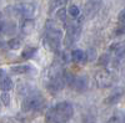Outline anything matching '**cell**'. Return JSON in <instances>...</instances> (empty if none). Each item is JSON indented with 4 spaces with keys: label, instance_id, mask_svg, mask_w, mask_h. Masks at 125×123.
I'll return each instance as SVG.
<instances>
[{
    "label": "cell",
    "instance_id": "obj_1",
    "mask_svg": "<svg viewBox=\"0 0 125 123\" xmlns=\"http://www.w3.org/2000/svg\"><path fill=\"white\" fill-rule=\"evenodd\" d=\"M64 39L61 25L58 20H48L45 24V36H44V45L53 52H59L61 41Z\"/></svg>",
    "mask_w": 125,
    "mask_h": 123
},
{
    "label": "cell",
    "instance_id": "obj_2",
    "mask_svg": "<svg viewBox=\"0 0 125 123\" xmlns=\"http://www.w3.org/2000/svg\"><path fill=\"white\" fill-rule=\"evenodd\" d=\"M74 116V107L70 102L62 101L50 107L45 115L46 123H66Z\"/></svg>",
    "mask_w": 125,
    "mask_h": 123
},
{
    "label": "cell",
    "instance_id": "obj_3",
    "mask_svg": "<svg viewBox=\"0 0 125 123\" xmlns=\"http://www.w3.org/2000/svg\"><path fill=\"white\" fill-rule=\"evenodd\" d=\"M46 90L51 95H56L65 87V81H64V71L61 67L58 66H51L49 70V74L46 77Z\"/></svg>",
    "mask_w": 125,
    "mask_h": 123
},
{
    "label": "cell",
    "instance_id": "obj_4",
    "mask_svg": "<svg viewBox=\"0 0 125 123\" xmlns=\"http://www.w3.org/2000/svg\"><path fill=\"white\" fill-rule=\"evenodd\" d=\"M45 106V98L39 92H30L25 96L21 103V109L24 112H35L43 109Z\"/></svg>",
    "mask_w": 125,
    "mask_h": 123
},
{
    "label": "cell",
    "instance_id": "obj_5",
    "mask_svg": "<svg viewBox=\"0 0 125 123\" xmlns=\"http://www.w3.org/2000/svg\"><path fill=\"white\" fill-rule=\"evenodd\" d=\"M81 33V25L78 21V19H74V23H69L68 24V30H66V35L64 37V45L66 47L74 45Z\"/></svg>",
    "mask_w": 125,
    "mask_h": 123
},
{
    "label": "cell",
    "instance_id": "obj_6",
    "mask_svg": "<svg viewBox=\"0 0 125 123\" xmlns=\"http://www.w3.org/2000/svg\"><path fill=\"white\" fill-rule=\"evenodd\" d=\"M94 80H95V83L99 88H109L114 85V75L106 68H101L99 71H96L95 75H94Z\"/></svg>",
    "mask_w": 125,
    "mask_h": 123
},
{
    "label": "cell",
    "instance_id": "obj_7",
    "mask_svg": "<svg viewBox=\"0 0 125 123\" xmlns=\"http://www.w3.org/2000/svg\"><path fill=\"white\" fill-rule=\"evenodd\" d=\"M15 11L25 19H33V16L35 15V11H36V8L33 3H20L15 6Z\"/></svg>",
    "mask_w": 125,
    "mask_h": 123
},
{
    "label": "cell",
    "instance_id": "obj_8",
    "mask_svg": "<svg viewBox=\"0 0 125 123\" xmlns=\"http://www.w3.org/2000/svg\"><path fill=\"white\" fill-rule=\"evenodd\" d=\"M88 86H89V81L85 76H75L70 85L73 90H75L76 92H80V93L85 92L88 90Z\"/></svg>",
    "mask_w": 125,
    "mask_h": 123
},
{
    "label": "cell",
    "instance_id": "obj_9",
    "mask_svg": "<svg viewBox=\"0 0 125 123\" xmlns=\"http://www.w3.org/2000/svg\"><path fill=\"white\" fill-rule=\"evenodd\" d=\"M101 6V0H88L85 3V16L91 19L96 15Z\"/></svg>",
    "mask_w": 125,
    "mask_h": 123
},
{
    "label": "cell",
    "instance_id": "obj_10",
    "mask_svg": "<svg viewBox=\"0 0 125 123\" xmlns=\"http://www.w3.org/2000/svg\"><path fill=\"white\" fill-rule=\"evenodd\" d=\"M114 60L118 65L125 62V40L116 44V46L114 47Z\"/></svg>",
    "mask_w": 125,
    "mask_h": 123
},
{
    "label": "cell",
    "instance_id": "obj_11",
    "mask_svg": "<svg viewBox=\"0 0 125 123\" xmlns=\"http://www.w3.org/2000/svg\"><path fill=\"white\" fill-rule=\"evenodd\" d=\"M14 87V82L4 70H0V88L3 92H9Z\"/></svg>",
    "mask_w": 125,
    "mask_h": 123
},
{
    "label": "cell",
    "instance_id": "obj_12",
    "mask_svg": "<svg viewBox=\"0 0 125 123\" xmlns=\"http://www.w3.org/2000/svg\"><path fill=\"white\" fill-rule=\"evenodd\" d=\"M70 57H71V60L74 61L75 64H83V62H85V61L88 60L86 54L81 49H74L71 51Z\"/></svg>",
    "mask_w": 125,
    "mask_h": 123
},
{
    "label": "cell",
    "instance_id": "obj_13",
    "mask_svg": "<svg viewBox=\"0 0 125 123\" xmlns=\"http://www.w3.org/2000/svg\"><path fill=\"white\" fill-rule=\"evenodd\" d=\"M123 95H124V90H123V88L115 90V91H114L113 93L105 99V103H108V105H115V103H118L119 99L123 97Z\"/></svg>",
    "mask_w": 125,
    "mask_h": 123
},
{
    "label": "cell",
    "instance_id": "obj_14",
    "mask_svg": "<svg viewBox=\"0 0 125 123\" xmlns=\"http://www.w3.org/2000/svg\"><path fill=\"white\" fill-rule=\"evenodd\" d=\"M34 27H35L34 20L33 19H25L21 23V33L25 35H29L34 31Z\"/></svg>",
    "mask_w": 125,
    "mask_h": 123
},
{
    "label": "cell",
    "instance_id": "obj_15",
    "mask_svg": "<svg viewBox=\"0 0 125 123\" xmlns=\"http://www.w3.org/2000/svg\"><path fill=\"white\" fill-rule=\"evenodd\" d=\"M81 13L83 11H81L80 6L76 5V4H70L68 6V14L71 19H79L81 16Z\"/></svg>",
    "mask_w": 125,
    "mask_h": 123
},
{
    "label": "cell",
    "instance_id": "obj_16",
    "mask_svg": "<svg viewBox=\"0 0 125 123\" xmlns=\"http://www.w3.org/2000/svg\"><path fill=\"white\" fill-rule=\"evenodd\" d=\"M66 3H68V0H51V1H50V9H49L50 14L56 13L58 10L62 9L65 6Z\"/></svg>",
    "mask_w": 125,
    "mask_h": 123
},
{
    "label": "cell",
    "instance_id": "obj_17",
    "mask_svg": "<svg viewBox=\"0 0 125 123\" xmlns=\"http://www.w3.org/2000/svg\"><path fill=\"white\" fill-rule=\"evenodd\" d=\"M11 71L14 74H18V75H23V74H28L31 71V66L29 65H18V66H13L11 67Z\"/></svg>",
    "mask_w": 125,
    "mask_h": 123
},
{
    "label": "cell",
    "instance_id": "obj_18",
    "mask_svg": "<svg viewBox=\"0 0 125 123\" xmlns=\"http://www.w3.org/2000/svg\"><path fill=\"white\" fill-rule=\"evenodd\" d=\"M108 123H125V115L123 112H116L108 119Z\"/></svg>",
    "mask_w": 125,
    "mask_h": 123
},
{
    "label": "cell",
    "instance_id": "obj_19",
    "mask_svg": "<svg viewBox=\"0 0 125 123\" xmlns=\"http://www.w3.org/2000/svg\"><path fill=\"white\" fill-rule=\"evenodd\" d=\"M36 51H38V49H36V47H34V46L25 47V49H24V51H23V54H21V56H23V58L29 60V58H31V57H34V55L36 54Z\"/></svg>",
    "mask_w": 125,
    "mask_h": 123
},
{
    "label": "cell",
    "instance_id": "obj_20",
    "mask_svg": "<svg viewBox=\"0 0 125 123\" xmlns=\"http://www.w3.org/2000/svg\"><path fill=\"white\" fill-rule=\"evenodd\" d=\"M8 46H9V49H11V50H16V49H19L20 46H21V40H19L16 37L10 39L8 41Z\"/></svg>",
    "mask_w": 125,
    "mask_h": 123
},
{
    "label": "cell",
    "instance_id": "obj_21",
    "mask_svg": "<svg viewBox=\"0 0 125 123\" xmlns=\"http://www.w3.org/2000/svg\"><path fill=\"white\" fill-rule=\"evenodd\" d=\"M0 101L3 102L4 106L8 107L10 105V95H9V92H3L1 96H0Z\"/></svg>",
    "mask_w": 125,
    "mask_h": 123
},
{
    "label": "cell",
    "instance_id": "obj_22",
    "mask_svg": "<svg viewBox=\"0 0 125 123\" xmlns=\"http://www.w3.org/2000/svg\"><path fill=\"white\" fill-rule=\"evenodd\" d=\"M118 24H123L125 25V8L118 14Z\"/></svg>",
    "mask_w": 125,
    "mask_h": 123
},
{
    "label": "cell",
    "instance_id": "obj_23",
    "mask_svg": "<svg viewBox=\"0 0 125 123\" xmlns=\"http://www.w3.org/2000/svg\"><path fill=\"white\" fill-rule=\"evenodd\" d=\"M125 34V25L123 24H118L116 29H115V35L120 36V35H124Z\"/></svg>",
    "mask_w": 125,
    "mask_h": 123
},
{
    "label": "cell",
    "instance_id": "obj_24",
    "mask_svg": "<svg viewBox=\"0 0 125 123\" xmlns=\"http://www.w3.org/2000/svg\"><path fill=\"white\" fill-rule=\"evenodd\" d=\"M99 64L103 65V66H106L109 64V55H108V57H106V55H103L99 60Z\"/></svg>",
    "mask_w": 125,
    "mask_h": 123
},
{
    "label": "cell",
    "instance_id": "obj_25",
    "mask_svg": "<svg viewBox=\"0 0 125 123\" xmlns=\"http://www.w3.org/2000/svg\"><path fill=\"white\" fill-rule=\"evenodd\" d=\"M4 34V24L0 23V36H1Z\"/></svg>",
    "mask_w": 125,
    "mask_h": 123
}]
</instances>
